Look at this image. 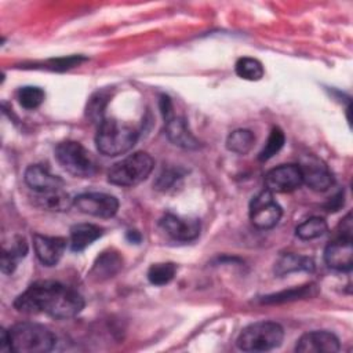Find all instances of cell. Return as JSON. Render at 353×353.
Returning <instances> with one entry per match:
<instances>
[{"mask_svg": "<svg viewBox=\"0 0 353 353\" xmlns=\"http://www.w3.org/2000/svg\"><path fill=\"white\" fill-rule=\"evenodd\" d=\"M14 307L28 314L46 313L65 320L77 316L84 309V299L76 290L59 281L39 280L15 298Z\"/></svg>", "mask_w": 353, "mask_h": 353, "instance_id": "1", "label": "cell"}, {"mask_svg": "<svg viewBox=\"0 0 353 353\" xmlns=\"http://www.w3.org/2000/svg\"><path fill=\"white\" fill-rule=\"evenodd\" d=\"M139 132L128 123L116 119H103L95 135L98 150L109 157L120 156L134 148Z\"/></svg>", "mask_w": 353, "mask_h": 353, "instance_id": "2", "label": "cell"}, {"mask_svg": "<svg viewBox=\"0 0 353 353\" xmlns=\"http://www.w3.org/2000/svg\"><path fill=\"white\" fill-rule=\"evenodd\" d=\"M7 331L12 352L46 353L55 346V335L47 327L37 323H17Z\"/></svg>", "mask_w": 353, "mask_h": 353, "instance_id": "3", "label": "cell"}, {"mask_svg": "<svg viewBox=\"0 0 353 353\" xmlns=\"http://www.w3.org/2000/svg\"><path fill=\"white\" fill-rule=\"evenodd\" d=\"M284 330L276 321H258L247 325L237 336L236 345L243 352H268L279 347Z\"/></svg>", "mask_w": 353, "mask_h": 353, "instance_id": "4", "label": "cell"}, {"mask_svg": "<svg viewBox=\"0 0 353 353\" xmlns=\"http://www.w3.org/2000/svg\"><path fill=\"white\" fill-rule=\"evenodd\" d=\"M154 160L146 152H135L113 164L108 181L117 186H135L143 182L153 171Z\"/></svg>", "mask_w": 353, "mask_h": 353, "instance_id": "5", "label": "cell"}, {"mask_svg": "<svg viewBox=\"0 0 353 353\" xmlns=\"http://www.w3.org/2000/svg\"><path fill=\"white\" fill-rule=\"evenodd\" d=\"M59 165L73 176L90 178L97 172V163L91 153L76 141H63L55 148Z\"/></svg>", "mask_w": 353, "mask_h": 353, "instance_id": "6", "label": "cell"}, {"mask_svg": "<svg viewBox=\"0 0 353 353\" xmlns=\"http://www.w3.org/2000/svg\"><path fill=\"white\" fill-rule=\"evenodd\" d=\"M281 215L283 210L270 190L263 189L252 197L250 203V219L255 228L272 229L279 223Z\"/></svg>", "mask_w": 353, "mask_h": 353, "instance_id": "7", "label": "cell"}, {"mask_svg": "<svg viewBox=\"0 0 353 353\" xmlns=\"http://www.w3.org/2000/svg\"><path fill=\"white\" fill-rule=\"evenodd\" d=\"M73 205L80 212L87 215L97 218H112L119 210V200L109 193L88 192L76 196Z\"/></svg>", "mask_w": 353, "mask_h": 353, "instance_id": "8", "label": "cell"}, {"mask_svg": "<svg viewBox=\"0 0 353 353\" xmlns=\"http://www.w3.org/2000/svg\"><path fill=\"white\" fill-rule=\"evenodd\" d=\"M303 183L298 164H281L265 174V186L272 193H288Z\"/></svg>", "mask_w": 353, "mask_h": 353, "instance_id": "9", "label": "cell"}, {"mask_svg": "<svg viewBox=\"0 0 353 353\" xmlns=\"http://www.w3.org/2000/svg\"><path fill=\"white\" fill-rule=\"evenodd\" d=\"M324 262L336 272H350L353 266V248L350 233H339L324 250Z\"/></svg>", "mask_w": 353, "mask_h": 353, "instance_id": "10", "label": "cell"}, {"mask_svg": "<svg viewBox=\"0 0 353 353\" xmlns=\"http://www.w3.org/2000/svg\"><path fill=\"white\" fill-rule=\"evenodd\" d=\"M163 230L176 241H192L200 234V221L194 216H181L175 214H165L160 219Z\"/></svg>", "mask_w": 353, "mask_h": 353, "instance_id": "11", "label": "cell"}, {"mask_svg": "<svg viewBox=\"0 0 353 353\" xmlns=\"http://www.w3.org/2000/svg\"><path fill=\"white\" fill-rule=\"evenodd\" d=\"M339 349V339L330 331L306 332L296 341L295 346L299 353H335Z\"/></svg>", "mask_w": 353, "mask_h": 353, "instance_id": "12", "label": "cell"}, {"mask_svg": "<svg viewBox=\"0 0 353 353\" xmlns=\"http://www.w3.org/2000/svg\"><path fill=\"white\" fill-rule=\"evenodd\" d=\"M66 239L58 236L54 237L39 233L33 236V248L36 256L44 266H55L61 261L66 248Z\"/></svg>", "mask_w": 353, "mask_h": 353, "instance_id": "13", "label": "cell"}, {"mask_svg": "<svg viewBox=\"0 0 353 353\" xmlns=\"http://www.w3.org/2000/svg\"><path fill=\"white\" fill-rule=\"evenodd\" d=\"M23 179L26 185L36 193H44L62 189L63 181L58 175L52 174L43 164H32L25 170Z\"/></svg>", "mask_w": 353, "mask_h": 353, "instance_id": "14", "label": "cell"}, {"mask_svg": "<svg viewBox=\"0 0 353 353\" xmlns=\"http://www.w3.org/2000/svg\"><path fill=\"white\" fill-rule=\"evenodd\" d=\"M299 167L302 171L303 183H306L312 190L325 192L332 186L334 178L319 159L309 156V159Z\"/></svg>", "mask_w": 353, "mask_h": 353, "instance_id": "15", "label": "cell"}, {"mask_svg": "<svg viewBox=\"0 0 353 353\" xmlns=\"http://www.w3.org/2000/svg\"><path fill=\"white\" fill-rule=\"evenodd\" d=\"M165 135L167 138L179 148L183 149H197L199 141L190 132L186 120L178 116H172L171 119L165 120Z\"/></svg>", "mask_w": 353, "mask_h": 353, "instance_id": "16", "label": "cell"}, {"mask_svg": "<svg viewBox=\"0 0 353 353\" xmlns=\"http://www.w3.org/2000/svg\"><path fill=\"white\" fill-rule=\"evenodd\" d=\"M102 236V228L92 223H77L70 228L69 244L72 251H84L90 244Z\"/></svg>", "mask_w": 353, "mask_h": 353, "instance_id": "17", "label": "cell"}, {"mask_svg": "<svg viewBox=\"0 0 353 353\" xmlns=\"http://www.w3.org/2000/svg\"><path fill=\"white\" fill-rule=\"evenodd\" d=\"M73 200L74 199H72L62 189L37 193V196L34 197V201L40 208H44L47 211H54V212L68 211L73 205Z\"/></svg>", "mask_w": 353, "mask_h": 353, "instance_id": "18", "label": "cell"}, {"mask_svg": "<svg viewBox=\"0 0 353 353\" xmlns=\"http://www.w3.org/2000/svg\"><path fill=\"white\" fill-rule=\"evenodd\" d=\"M123 266V258L114 252V251H108V252H102L91 270V274L94 277H97L98 280H103V279H109L112 276H114Z\"/></svg>", "mask_w": 353, "mask_h": 353, "instance_id": "19", "label": "cell"}, {"mask_svg": "<svg viewBox=\"0 0 353 353\" xmlns=\"http://www.w3.org/2000/svg\"><path fill=\"white\" fill-rule=\"evenodd\" d=\"M314 269V262L312 258L296 255V254H284L274 265V273L277 276H284L291 272L306 270L312 272Z\"/></svg>", "mask_w": 353, "mask_h": 353, "instance_id": "20", "label": "cell"}, {"mask_svg": "<svg viewBox=\"0 0 353 353\" xmlns=\"http://www.w3.org/2000/svg\"><path fill=\"white\" fill-rule=\"evenodd\" d=\"M255 143V135L247 128H237L226 138V148L237 154L248 153Z\"/></svg>", "mask_w": 353, "mask_h": 353, "instance_id": "21", "label": "cell"}, {"mask_svg": "<svg viewBox=\"0 0 353 353\" xmlns=\"http://www.w3.org/2000/svg\"><path fill=\"white\" fill-rule=\"evenodd\" d=\"M28 252V244L25 239H17V241L11 245V248H4L1 254V272L4 274H11L19 259H22Z\"/></svg>", "mask_w": 353, "mask_h": 353, "instance_id": "22", "label": "cell"}, {"mask_svg": "<svg viewBox=\"0 0 353 353\" xmlns=\"http://www.w3.org/2000/svg\"><path fill=\"white\" fill-rule=\"evenodd\" d=\"M327 230H328V225L324 218L310 216L296 226L295 233L302 240H313L325 234Z\"/></svg>", "mask_w": 353, "mask_h": 353, "instance_id": "23", "label": "cell"}, {"mask_svg": "<svg viewBox=\"0 0 353 353\" xmlns=\"http://www.w3.org/2000/svg\"><path fill=\"white\" fill-rule=\"evenodd\" d=\"M234 70L236 74L244 80H250V81H256L261 80L263 77V65L251 57H241L236 61L234 65Z\"/></svg>", "mask_w": 353, "mask_h": 353, "instance_id": "24", "label": "cell"}, {"mask_svg": "<svg viewBox=\"0 0 353 353\" xmlns=\"http://www.w3.org/2000/svg\"><path fill=\"white\" fill-rule=\"evenodd\" d=\"M176 273V265L172 262H159L150 265L148 269V280L153 285H165L168 284Z\"/></svg>", "mask_w": 353, "mask_h": 353, "instance_id": "25", "label": "cell"}, {"mask_svg": "<svg viewBox=\"0 0 353 353\" xmlns=\"http://www.w3.org/2000/svg\"><path fill=\"white\" fill-rule=\"evenodd\" d=\"M17 95H18L19 105L28 110L37 109L46 99L44 90L36 85H25L19 88Z\"/></svg>", "mask_w": 353, "mask_h": 353, "instance_id": "26", "label": "cell"}, {"mask_svg": "<svg viewBox=\"0 0 353 353\" xmlns=\"http://www.w3.org/2000/svg\"><path fill=\"white\" fill-rule=\"evenodd\" d=\"M110 99V92L109 90H101V91H97L90 99H88V103H87V116L92 120V121H98L101 123L103 120V112H105V108L108 105Z\"/></svg>", "mask_w": 353, "mask_h": 353, "instance_id": "27", "label": "cell"}, {"mask_svg": "<svg viewBox=\"0 0 353 353\" xmlns=\"http://www.w3.org/2000/svg\"><path fill=\"white\" fill-rule=\"evenodd\" d=\"M284 141H285V137H284L283 130L279 128V127H273L269 137H268V141H266L263 149L258 154V159L261 161H266V160L272 159L276 153L280 152V149L284 145Z\"/></svg>", "mask_w": 353, "mask_h": 353, "instance_id": "28", "label": "cell"}, {"mask_svg": "<svg viewBox=\"0 0 353 353\" xmlns=\"http://www.w3.org/2000/svg\"><path fill=\"white\" fill-rule=\"evenodd\" d=\"M310 288H312V285H303V287H299V288H295V290H288V291H284V292H280V294L269 295V296H265L263 302L277 303V302H284V301H292V299H296V298H303L307 294L310 295Z\"/></svg>", "mask_w": 353, "mask_h": 353, "instance_id": "29", "label": "cell"}, {"mask_svg": "<svg viewBox=\"0 0 353 353\" xmlns=\"http://www.w3.org/2000/svg\"><path fill=\"white\" fill-rule=\"evenodd\" d=\"M175 179H176V174L174 171H163L159 175L154 186L157 189H160V190H165V189H168L174 183Z\"/></svg>", "mask_w": 353, "mask_h": 353, "instance_id": "30", "label": "cell"}, {"mask_svg": "<svg viewBox=\"0 0 353 353\" xmlns=\"http://www.w3.org/2000/svg\"><path fill=\"white\" fill-rule=\"evenodd\" d=\"M160 110H161V114H163V119L164 121L171 119L174 116V110H172V103H171V99L167 97V95H161L160 97Z\"/></svg>", "mask_w": 353, "mask_h": 353, "instance_id": "31", "label": "cell"}, {"mask_svg": "<svg viewBox=\"0 0 353 353\" xmlns=\"http://www.w3.org/2000/svg\"><path fill=\"white\" fill-rule=\"evenodd\" d=\"M127 239L135 244H138L141 241V234L137 230H128L127 233Z\"/></svg>", "mask_w": 353, "mask_h": 353, "instance_id": "32", "label": "cell"}]
</instances>
